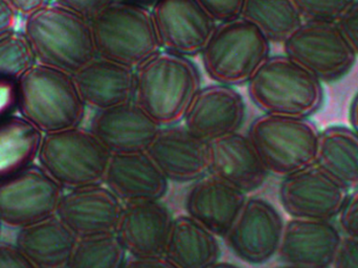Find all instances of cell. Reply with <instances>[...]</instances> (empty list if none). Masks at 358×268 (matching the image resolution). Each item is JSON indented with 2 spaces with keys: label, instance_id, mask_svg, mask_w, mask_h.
<instances>
[{
  "label": "cell",
  "instance_id": "ee69618b",
  "mask_svg": "<svg viewBox=\"0 0 358 268\" xmlns=\"http://www.w3.org/2000/svg\"><path fill=\"white\" fill-rule=\"evenodd\" d=\"M206 268H241L238 265H234V263L222 262V261H218V262L214 263V265H210Z\"/></svg>",
  "mask_w": 358,
  "mask_h": 268
},
{
  "label": "cell",
  "instance_id": "9a60e30c",
  "mask_svg": "<svg viewBox=\"0 0 358 268\" xmlns=\"http://www.w3.org/2000/svg\"><path fill=\"white\" fill-rule=\"evenodd\" d=\"M246 117L248 106L237 88L215 83L201 87L182 122L192 134L208 143L239 132Z\"/></svg>",
  "mask_w": 358,
  "mask_h": 268
},
{
  "label": "cell",
  "instance_id": "bcb514c9",
  "mask_svg": "<svg viewBox=\"0 0 358 268\" xmlns=\"http://www.w3.org/2000/svg\"><path fill=\"white\" fill-rule=\"evenodd\" d=\"M1 223H0V230H1Z\"/></svg>",
  "mask_w": 358,
  "mask_h": 268
},
{
  "label": "cell",
  "instance_id": "44dd1931",
  "mask_svg": "<svg viewBox=\"0 0 358 268\" xmlns=\"http://www.w3.org/2000/svg\"><path fill=\"white\" fill-rule=\"evenodd\" d=\"M104 183L124 204L161 202L169 181L147 152L111 154Z\"/></svg>",
  "mask_w": 358,
  "mask_h": 268
},
{
  "label": "cell",
  "instance_id": "836d02e7",
  "mask_svg": "<svg viewBox=\"0 0 358 268\" xmlns=\"http://www.w3.org/2000/svg\"><path fill=\"white\" fill-rule=\"evenodd\" d=\"M113 1L115 0H52V3L73 10L90 21Z\"/></svg>",
  "mask_w": 358,
  "mask_h": 268
},
{
  "label": "cell",
  "instance_id": "f1b7e54d",
  "mask_svg": "<svg viewBox=\"0 0 358 268\" xmlns=\"http://www.w3.org/2000/svg\"><path fill=\"white\" fill-rule=\"evenodd\" d=\"M127 255L115 233L80 238L69 268H123Z\"/></svg>",
  "mask_w": 358,
  "mask_h": 268
},
{
  "label": "cell",
  "instance_id": "cb8c5ba5",
  "mask_svg": "<svg viewBox=\"0 0 358 268\" xmlns=\"http://www.w3.org/2000/svg\"><path fill=\"white\" fill-rule=\"evenodd\" d=\"M78 237L55 215L17 230L14 244L38 268H69Z\"/></svg>",
  "mask_w": 358,
  "mask_h": 268
},
{
  "label": "cell",
  "instance_id": "e575fe53",
  "mask_svg": "<svg viewBox=\"0 0 358 268\" xmlns=\"http://www.w3.org/2000/svg\"><path fill=\"white\" fill-rule=\"evenodd\" d=\"M0 268H38L14 244L0 242Z\"/></svg>",
  "mask_w": 358,
  "mask_h": 268
},
{
  "label": "cell",
  "instance_id": "6da1fadb",
  "mask_svg": "<svg viewBox=\"0 0 358 268\" xmlns=\"http://www.w3.org/2000/svg\"><path fill=\"white\" fill-rule=\"evenodd\" d=\"M201 87L191 58L162 50L136 69L134 102L162 127L176 125Z\"/></svg>",
  "mask_w": 358,
  "mask_h": 268
},
{
  "label": "cell",
  "instance_id": "f35d334b",
  "mask_svg": "<svg viewBox=\"0 0 358 268\" xmlns=\"http://www.w3.org/2000/svg\"><path fill=\"white\" fill-rule=\"evenodd\" d=\"M123 268H179L165 255L157 257H130Z\"/></svg>",
  "mask_w": 358,
  "mask_h": 268
},
{
  "label": "cell",
  "instance_id": "52a82bcc",
  "mask_svg": "<svg viewBox=\"0 0 358 268\" xmlns=\"http://www.w3.org/2000/svg\"><path fill=\"white\" fill-rule=\"evenodd\" d=\"M110 157L100 139L79 126L44 134L37 160L63 189L71 190L104 183Z\"/></svg>",
  "mask_w": 358,
  "mask_h": 268
},
{
  "label": "cell",
  "instance_id": "4dcf8cb0",
  "mask_svg": "<svg viewBox=\"0 0 358 268\" xmlns=\"http://www.w3.org/2000/svg\"><path fill=\"white\" fill-rule=\"evenodd\" d=\"M304 22L338 23L357 0H292Z\"/></svg>",
  "mask_w": 358,
  "mask_h": 268
},
{
  "label": "cell",
  "instance_id": "d6a6232c",
  "mask_svg": "<svg viewBox=\"0 0 358 268\" xmlns=\"http://www.w3.org/2000/svg\"><path fill=\"white\" fill-rule=\"evenodd\" d=\"M338 218L343 235L358 239V189L349 194Z\"/></svg>",
  "mask_w": 358,
  "mask_h": 268
},
{
  "label": "cell",
  "instance_id": "f546056e",
  "mask_svg": "<svg viewBox=\"0 0 358 268\" xmlns=\"http://www.w3.org/2000/svg\"><path fill=\"white\" fill-rule=\"evenodd\" d=\"M35 55L23 33L0 38V78L17 81L36 64Z\"/></svg>",
  "mask_w": 358,
  "mask_h": 268
},
{
  "label": "cell",
  "instance_id": "2e32d148",
  "mask_svg": "<svg viewBox=\"0 0 358 268\" xmlns=\"http://www.w3.org/2000/svg\"><path fill=\"white\" fill-rule=\"evenodd\" d=\"M344 237L334 221L292 218L284 227L278 256L284 265L332 268Z\"/></svg>",
  "mask_w": 358,
  "mask_h": 268
},
{
  "label": "cell",
  "instance_id": "d6986e66",
  "mask_svg": "<svg viewBox=\"0 0 358 268\" xmlns=\"http://www.w3.org/2000/svg\"><path fill=\"white\" fill-rule=\"evenodd\" d=\"M208 174L248 194L260 189L269 173L248 134L238 132L208 141Z\"/></svg>",
  "mask_w": 358,
  "mask_h": 268
},
{
  "label": "cell",
  "instance_id": "4fadbf2b",
  "mask_svg": "<svg viewBox=\"0 0 358 268\" xmlns=\"http://www.w3.org/2000/svg\"><path fill=\"white\" fill-rule=\"evenodd\" d=\"M151 13L163 50L187 58L201 54L218 24L196 0H159Z\"/></svg>",
  "mask_w": 358,
  "mask_h": 268
},
{
  "label": "cell",
  "instance_id": "e0dca14e",
  "mask_svg": "<svg viewBox=\"0 0 358 268\" xmlns=\"http://www.w3.org/2000/svg\"><path fill=\"white\" fill-rule=\"evenodd\" d=\"M159 126L134 101L94 111L90 130L111 154L146 152L155 141Z\"/></svg>",
  "mask_w": 358,
  "mask_h": 268
},
{
  "label": "cell",
  "instance_id": "d4e9b609",
  "mask_svg": "<svg viewBox=\"0 0 358 268\" xmlns=\"http://www.w3.org/2000/svg\"><path fill=\"white\" fill-rule=\"evenodd\" d=\"M165 256L179 268H206L221 257L218 237L189 215L176 217Z\"/></svg>",
  "mask_w": 358,
  "mask_h": 268
},
{
  "label": "cell",
  "instance_id": "7a4b0ae2",
  "mask_svg": "<svg viewBox=\"0 0 358 268\" xmlns=\"http://www.w3.org/2000/svg\"><path fill=\"white\" fill-rule=\"evenodd\" d=\"M22 33L36 62L71 75L98 57L90 21L58 4L25 17Z\"/></svg>",
  "mask_w": 358,
  "mask_h": 268
},
{
  "label": "cell",
  "instance_id": "7c38bea8",
  "mask_svg": "<svg viewBox=\"0 0 358 268\" xmlns=\"http://www.w3.org/2000/svg\"><path fill=\"white\" fill-rule=\"evenodd\" d=\"M284 227L283 217L268 200L248 198L223 239L240 260L248 265H264L278 255Z\"/></svg>",
  "mask_w": 358,
  "mask_h": 268
},
{
  "label": "cell",
  "instance_id": "7402d4cb",
  "mask_svg": "<svg viewBox=\"0 0 358 268\" xmlns=\"http://www.w3.org/2000/svg\"><path fill=\"white\" fill-rule=\"evenodd\" d=\"M248 197L244 192L206 174L189 188L185 199L187 215L217 237H224L239 216Z\"/></svg>",
  "mask_w": 358,
  "mask_h": 268
},
{
  "label": "cell",
  "instance_id": "ba28073f",
  "mask_svg": "<svg viewBox=\"0 0 358 268\" xmlns=\"http://www.w3.org/2000/svg\"><path fill=\"white\" fill-rule=\"evenodd\" d=\"M320 134L309 119L265 113L248 132L269 174L283 178L317 164Z\"/></svg>",
  "mask_w": 358,
  "mask_h": 268
},
{
  "label": "cell",
  "instance_id": "603a6c76",
  "mask_svg": "<svg viewBox=\"0 0 358 268\" xmlns=\"http://www.w3.org/2000/svg\"><path fill=\"white\" fill-rule=\"evenodd\" d=\"M82 100L94 111L134 101L136 69L96 57L73 75Z\"/></svg>",
  "mask_w": 358,
  "mask_h": 268
},
{
  "label": "cell",
  "instance_id": "484cf974",
  "mask_svg": "<svg viewBox=\"0 0 358 268\" xmlns=\"http://www.w3.org/2000/svg\"><path fill=\"white\" fill-rule=\"evenodd\" d=\"M317 164L349 191L358 189V134L347 126H330L320 134Z\"/></svg>",
  "mask_w": 358,
  "mask_h": 268
},
{
  "label": "cell",
  "instance_id": "7bdbcfd3",
  "mask_svg": "<svg viewBox=\"0 0 358 268\" xmlns=\"http://www.w3.org/2000/svg\"><path fill=\"white\" fill-rule=\"evenodd\" d=\"M121 1L129 2V3L138 4L147 8H152L159 0H121Z\"/></svg>",
  "mask_w": 358,
  "mask_h": 268
},
{
  "label": "cell",
  "instance_id": "60d3db41",
  "mask_svg": "<svg viewBox=\"0 0 358 268\" xmlns=\"http://www.w3.org/2000/svg\"><path fill=\"white\" fill-rule=\"evenodd\" d=\"M18 16L27 17L52 3V0H6Z\"/></svg>",
  "mask_w": 358,
  "mask_h": 268
},
{
  "label": "cell",
  "instance_id": "d590c367",
  "mask_svg": "<svg viewBox=\"0 0 358 268\" xmlns=\"http://www.w3.org/2000/svg\"><path fill=\"white\" fill-rule=\"evenodd\" d=\"M17 111V83L0 78V121Z\"/></svg>",
  "mask_w": 358,
  "mask_h": 268
},
{
  "label": "cell",
  "instance_id": "8d00e7d4",
  "mask_svg": "<svg viewBox=\"0 0 358 268\" xmlns=\"http://www.w3.org/2000/svg\"><path fill=\"white\" fill-rule=\"evenodd\" d=\"M332 268H358V239L344 237Z\"/></svg>",
  "mask_w": 358,
  "mask_h": 268
},
{
  "label": "cell",
  "instance_id": "f6af8a7d",
  "mask_svg": "<svg viewBox=\"0 0 358 268\" xmlns=\"http://www.w3.org/2000/svg\"><path fill=\"white\" fill-rule=\"evenodd\" d=\"M279 268H313V267H296V265H285L284 267Z\"/></svg>",
  "mask_w": 358,
  "mask_h": 268
},
{
  "label": "cell",
  "instance_id": "30bf717a",
  "mask_svg": "<svg viewBox=\"0 0 358 268\" xmlns=\"http://www.w3.org/2000/svg\"><path fill=\"white\" fill-rule=\"evenodd\" d=\"M64 189L43 169L31 164L0 179V223L20 230L55 216Z\"/></svg>",
  "mask_w": 358,
  "mask_h": 268
},
{
  "label": "cell",
  "instance_id": "83f0119b",
  "mask_svg": "<svg viewBox=\"0 0 358 268\" xmlns=\"http://www.w3.org/2000/svg\"><path fill=\"white\" fill-rule=\"evenodd\" d=\"M241 17L271 44H283L304 22L292 0H245Z\"/></svg>",
  "mask_w": 358,
  "mask_h": 268
},
{
  "label": "cell",
  "instance_id": "74e56055",
  "mask_svg": "<svg viewBox=\"0 0 358 268\" xmlns=\"http://www.w3.org/2000/svg\"><path fill=\"white\" fill-rule=\"evenodd\" d=\"M338 24L358 57V0L347 10Z\"/></svg>",
  "mask_w": 358,
  "mask_h": 268
},
{
  "label": "cell",
  "instance_id": "1f68e13d",
  "mask_svg": "<svg viewBox=\"0 0 358 268\" xmlns=\"http://www.w3.org/2000/svg\"><path fill=\"white\" fill-rule=\"evenodd\" d=\"M196 1L217 23H222L241 17L245 0H196Z\"/></svg>",
  "mask_w": 358,
  "mask_h": 268
},
{
  "label": "cell",
  "instance_id": "8fae6325",
  "mask_svg": "<svg viewBox=\"0 0 358 268\" xmlns=\"http://www.w3.org/2000/svg\"><path fill=\"white\" fill-rule=\"evenodd\" d=\"M350 191L317 164L284 177L279 188L282 208L292 218L334 221Z\"/></svg>",
  "mask_w": 358,
  "mask_h": 268
},
{
  "label": "cell",
  "instance_id": "4316f807",
  "mask_svg": "<svg viewBox=\"0 0 358 268\" xmlns=\"http://www.w3.org/2000/svg\"><path fill=\"white\" fill-rule=\"evenodd\" d=\"M42 134L21 115L0 121V179L10 176L37 160Z\"/></svg>",
  "mask_w": 358,
  "mask_h": 268
},
{
  "label": "cell",
  "instance_id": "b9f144b4",
  "mask_svg": "<svg viewBox=\"0 0 358 268\" xmlns=\"http://www.w3.org/2000/svg\"><path fill=\"white\" fill-rule=\"evenodd\" d=\"M349 122H350L351 128L358 134V92L351 102L350 109H349Z\"/></svg>",
  "mask_w": 358,
  "mask_h": 268
},
{
  "label": "cell",
  "instance_id": "5bb4252c",
  "mask_svg": "<svg viewBox=\"0 0 358 268\" xmlns=\"http://www.w3.org/2000/svg\"><path fill=\"white\" fill-rule=\"evenodd\" d=\"M124 204L104 185L64 191L56 216L80 238L115 233Z\"/></svg>",
  "mask_w": 358,
  "mask_h": 268
},
{
  "label": "cell",
  "instance_id": "ab89813d",
  "mask_svg": "<svg viewBox=\"0 0 358 268\" xmlns=\"http://www.w3.org/2000/svg\"><path fill=\"white\" fill-rule=\"evenodd\" d=\"M17 13L6 0H0V38L13 33L16 29Z\"/></svg>",
  "mask_w": 358,
  "mask_h": 268
},
{
  "label": "cell",
  "instance_id": "ac0fdd59",
  "mask_svg": "<svg viewBox=\"0 0 358 268\" xmlns=\"http://www.w3.org/2000/svg\"><path fill=\"white\" fill-rule=\"evenodd\" d=\"M146 152L169 181L194 183L208 174V143L185 125L162 127Z\"/></svg>",
  "mask_w": 358,
  "mask_h": 268
},
{
  "label": "cell",
  "instance_id": "9c48e42d",
  "mask_svg": "<svg viewBox=\"0 0 358 268\" xmlns=\"http://www.w3.org/2000/svg\"><path fill=\"white\" fill-rule=\"evenodd\" d=\"M282 45L284 55L322 83L343 79L357 62V55L338 23L303 22Z\"/></svg>",
  "mask_w": 358,
  "mask_h": 268
},
{
  "label": "cell",
  "instance_id": "ffe728a7",
  "mask_svg": "<svg viewBox=\"0 0 358 268\" xmlns=\"http://www.w3.org/2000/svg\"><path fill=\"white\" fill-rule=\"evenodd\" d=\"M173 219L161 202L124 204L115 234L130 257L163 256Z\"/></svg>",
  "mask_w": 358,
  "mask_h": 268
},
{
  "label": "cell",
  "instance_id": "8992f818",
  "mask_svg": "<svg viewBox=\"0 0 358 268\" xmlns=\"http://www.w3.org/2000/svg\"><path fill=\"white\" fill-rule=\"evenodd\" d=\"M271 43L262 31L239 17L218 23L201 58L204 71L215 83L248 85L271 57Z\"/></svg>",
  "mask_w": 358,
  "mask_h": 268
},
{
  "label": "cell",
  "instance_id": "5b68a950",
  "mask_svg": "<svg viewBox=\"0 0 358 268\" xmlns=\"http://www.w3.org/2000/svg\"><path fill=\"white\" fill-rule=\"evenodd\" d=\"M96 56L136 69L161 52L150 8L115 0L90 20Z\"/></svg>",
  "mask_w": 358,
  "mask_h": 268
},
{
  "label": "cell",
  "instance_id": "277c9868",
  "mask_svg": "<svg viewBox=\"0 0 358 268\" xmlns=\"http://www.w3.org/2000/svg\"><path fill=\"white\" fill-rule=\"evenodd\" d=\"M248 96L265 115L309 119L323 106V83L286 55L271 56L248 84Z\"/></svg>",
  "mask_w": 358,
  "mask_h": 268
},
{
  "label": "cell",
  "instance_id": "3957f363",
  "mask_svg": "<svg viewBox=\"0 0 358 268\" xmlns=\"http://www.w3.org/2000/svg\"><path fill=\"white\" fill-rule=\"evenodd\" d=\"M16 83L19 115L42 134L81 125L87 107L71 73L36 63Z\"/></svg>",
  "mask_w": 358,
  "mask_h": 268
}]
</instances>
